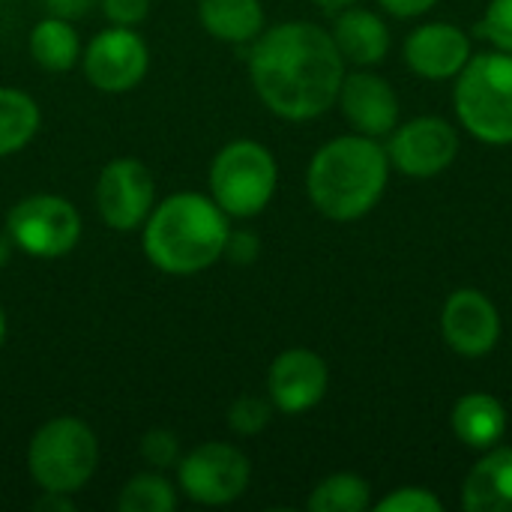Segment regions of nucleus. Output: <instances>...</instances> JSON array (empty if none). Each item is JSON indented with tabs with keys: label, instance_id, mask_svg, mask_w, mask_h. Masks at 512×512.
<instances>
[{
	"label": "nucleus",
	"instance_id": "473e14b6",
	"mask_svg": "<svg viewBox=\"0 0 512 512\" xmlns=\"http://www.w3.org/2000/svg\"><path fill=\"white\" fill-rule=\"evenodd\" d=\"M12 252H15V243H12V237L6 234V228H3V231H0V270L9 264Z\"/></svg>",
	"mask_w": 512,
	"mask_h": 512
},
{
	"label": "nucleus",
	"instance_id": "cd10ccee",
	"mask_svg": "<svg viewBox=\"0 0 512 512\" xmlns=\"http://www.w3.org/2000/svg\"><path fill=\"white\" fill-rule=\"evenodd\" d=\"M99 6L117 27H138L150 15V0H99Z\"/></svg>",
	"mask_w": 512,
	"mask_h": 512
},
{
	"label": "nucleus",
	"instance_id": "423d86ee",
	"mask_svg": "<svg viewBox=\"0 0 512 512\" xmlns=\"http://www.w3.org/2000/svg\"><path fill=\"white\" fill-rule=\"evenodd\" d=\"M207 183L210 198L231 219H252L270 207L279 186V165L261 141L240 138L213 156Z\"/></svg>",
	"mask_w": 512,
	"mask_h": 512
},
{
	"label": "nucleus",
	"instance_id": "2f4dec72",
	"mask_svg": "<svg viewBox=\"0 0 512 512\" xmlns=\"http://www.w3.org/2000/svg\"><path fill=\"white\" fill-rule=\"evenodd\" d=\"M36 510L39 512H72L75 510V501L72 495H63V492H42V498L36 501Z\"/></svg>",
	"mask_w": 512,
	"mask_h": 512
},
{
	"label": "nucleus",
	"instance_id": "f257e3e1",
	"mask_svg": "<svg viewBox=\"0 0 512 512\" xmlns=\"http://www.w3.org/2000/svg\"><path fill=\"white\" fill-rule=\"evenodd\" d=\"M249 78L267 111L291 123H306L336 105L345 57L330 30L312 21H285L252 42Z\"/></svg>",
	"mask_w": 512,
	"mask_h": 512
},
{
	"label": "nucleus",
	"instance_id": "b1692460",
	"mask_svg": "<svg viewBox=\"0 0 512 512\" xmlns=\"http://www.w3.org/2000/svg\"><path fill=\"white\" fill-rule=\"evenodd\" d=\"M273 411L276 408H273L270 396L267 399H261V396H240L228 408V429L234 435H240V438H255V435H261L270 426Z\"/></svg>",
	"mask_w": 512,
	"mask_h": 512
},
{
	"label": "nucleus",
	"instance_id": "f3484780",
	"mask_svg": "<svg viewBox=\"0 0 512 512\" xmlns=\"http://www.w3.org/2000/svg\"><path fill=\"white\" fill-rule=\"evenodd\" d=\"M462 510L512 512V447L483 450L462 483Z\"/></svg>",
	"mask_w": 512,
	"mask_h": 512
},
{
	"label": "nucleus",
	"instance_id": "7c9ffc66",
	"mask_svg": "<svg viewBox=\"0 0 512 512\" xmlns=\"http://www.w3.org/2000/svg\"><path fill=\"white\" fill-rule=\"evenodd\" d=\"M42 3H45L48 15H60V18L75 21V18H84L99 0H42Z\"/></svg>",
	"mask_w": 512,
	"mask_h": 512
},
{
	"label": "nucleus",
	"instance_id": "9d476101",
	"mask_svg": "<svg viewBox=\"0 0 512 512\" xmlns=\"http://www.w3.org/2000/svg\"><path fill=\"white\" fill-rule=\"evenodd\" d=\"M459 132L444 117H414L390 132V165L414 180H432L444 174L459 156Z\"/></svg>",
	"mask_w": 512,
	"mask_h": 512
},
{
	"label": "nucleus",
	"instance_id": "a878e982",
	"mask_svg": "<svg viewBox=\"0 0 512 512\" xmlns=\"http://www.w3.org/2000/svg\"><path fill=\"white\" fill-rule=\"evenodd\" d=\"M138 453L141 459L153 468V471H168V468H177L180 462V441L174 432L168 429H150L141 435V444H138Z\"/></svg>",
	"mask_w": 512,
	"mask_h": 512
},
{
	"label": "nucleus",
	"instance_id": "412c9836",
	"mask_svg": "<svg viewBox=\"0 0 512 512\" xmlns=\"http://www.w3.org/2000/svg\"><path fill=\"white\" fill-rule=\"evenodd\" d=\"M42 111L36 99L18 87H0V159L24 150L39 132Z\"/></svg>",
	"mask_w": 512,
	"mask_h": 512
},
{
	"label": "nucleus",
	"instance_id": "20e7f679",
	"mask_svg": "<svg viewBox=\"0 0 512 512\" xmlns=\"http://www.w3.org/2000/svg\"><path fill=\"white\" fill-rule=\"evenodd\" d=\"M453 108L459 123L483 144H512V54L483 51L471 54L456 75Z\"/></svg>",
	"mask_w": 512,
	"mask_h": 512
},
{
	"label": "nucleus",
	"instance_id": "72a5a7b5",
	"mask_svg": "<svg viewBox=\"0 0 512 512\" xmlns=\"http://www.w3.org/2000/svg\"><path fill=\"white\" fill-rule=\"evenodd\" d=\"M321 9H330V12H336V9H345V6H354L357 0H315Z\"/></svg>",
	"mask_w": 512,
	"mask_h": 512
},
{
	"label": "nucleus",
	"instance_id": "f8f14e48",
	"mask_svg": "<svg viewBox=\"0 0 512 512\" xmlns=\"http://www.w3.org/2000/svg\"><path fill=\"white\" fill-rule=\"evenodd\" d=\"M441 333L459 357L480 360L501 342V312L483 291L459 288L444 303Z\"/></svg>",
	"mask_w": 512,
	"mask_h": 512
},
{
	"label": "nucleus",
	"instance_id": "4be33fe9",
	"mask_svg": "<svg viewBox=\"0 0 512 512\" xmlns=\"http://www.w3.org/2000/svg\"><path fill=\"white\" fill-rule=\"evenodd\" d=\"M306 507L312 512H366L372 507V486L360 474H330L312 489Z\"/></svg>",
	"mask_w": 512,
	"mask_h": 512
},
{
	"label": "nucleus",
	"instance_id": "6e6552de",
	"mask_svg": "<svg viewBox=\"0 0 512 512\" xmlns=\"http://www.w3.org/2000/svg\"><path fill=\"white\" fill-rule=\"evenodd\" d=\"M252 465L246 453L225 441H204L180 456L177 489L201 507H228L246 495Z\"/></svg>",
	"mask_w": 512,
	"mask_h": 512
},
{
	"label": "nucleus",
	"instance_id": "bb28decb",
	"mask_svg": "<svg viewBox=\"0 0 512 512\" xmlns=\"http://www.w3.org/2000/svg\"><path fill=\"white\" fill-rule=\"evenodd\" d=\"M378 512H444V501L420 486H402L375 504Z\"/></svg>",
	"mask_w": 512,
	"mask_h": 512
},
{
	"label": "nucleus",
	"instance_id": "5701e85b",
	"mask_svg": "<svg viewBox=\"0 0 512 512\" xmlns=\"http://www.w3.org/2000/svg\"><path fill=\"white\" fill-rule=\"evenodd\" d=\"M180 504V489L162 471L135 474L117 495L120 512H174Z\"/></svg>",
	"mask_w": 512,
	"mask_h": 512
},
{
	"label": "nucleus",
	"instance_id": "0eeeda50",
	"mask_svg": "<svg viewBox=\"0 0 512 512\" xmlns=\"http://www.w3.org/2000/svg\"><path fill=\"white\" fill-rule=\"evenodd\" d=\"M6 234L24 255L39 261H57L78 246L81 213L63 195H27L6 213Z\"/></svg>",
	"mask_w": 512,
	"mask_h": 512
},
{
	"label": "nucleus",
	"instance_id": "a211bd4d",
	"mask_svg": "<svg viewBox=\"0 0 512 512\" xmlns=\"http://www.w3.org/2000/svg\"><path fill=\"white\" fill-rule=\"evenodd\" d=\"M456 438L471 450H492L507 435V408L492 393H465L450 414Z\"/></svg>",
	"mask_w": 512,
	"mask_h": 512
},
{
	"label": "nucleus",
	"instance_id": "2eb2a0df",
	"mask_svg": "<svg viewBox=\"0 0 512 512\" xmlns=\"http://www.w3.org/2000/svg\"><path fill=\"white\" fill-rule=\"evenodd\" d=\"M405 63L426 81H450L471 60V36L447 21H429L408 33Z\"/></svg>",
	"mask_w": 512,
	"mask_h": 512
},
{
	"label": "nucleus",
	"instance_id": "9b49d317",
	"mask_svg": "<svg viewBox=\"0 0 512 512\" xmlns=\"http://www.w3.org/2000/svg\"><path fill=\"white\" fill-rule=\"evenodd\" d=\"M156 207V183L144 162L111 159L96 177V210L111 231H138Z\"/></svg>",
	"mask_w": 512,
	"mask_h": 512
},
{
	"label": "nucleus",
	"instance_id": "7ed1b4c3",
	"mask_svg": "<svg viewBox=\"0 0 512 512\" xmlns=\"http://www.w3.org/2000/svg\"><path fill=\"white\" fill-rule=\"evenodd\" d=\"M390 156L378 138L339 135L318 147L306 171L312 207L330 222H357L378 207L390 183Z\"/></svg>",
	"mask_w": 512,
	"mask_h": 512
},
{
	"label": "nucleus",
	"instance_id": "aec40b11",
	"mask_svg": "<svg viewBox=\"0 0 512 512\" xmlns=\"http://www.w3.org/2000/svg\"><path fill=\"white\" fill-rule=\"evenodd\" d=\"M30 57L45 72H69L81 60V39L69 18L45 15L33 24L27 39Z\"/></svg>",
	"mask_w": 512,
	"mask_h": 512
},
{
	"label": "nucleus",
	"instance_id": "c756f323",
	"mask_svg": "<svg viewBox=\"0 0 512 512\" xmlns=\"http://www.w3.org/2000/svg\"><path fill=\"white\" fill-rule=\"evenodd\" d=\"M378 3H381V9H387L396 18H420L438 6V0H378Z\"/></svg>",
	"mask_w": 512,
	"mask_h": 512
},
{
	"label": "nucleus",
	"instance_id": "f03ea898",
	"mask_svg": "<svg viewBox=\"0 0 512 512\" xmlns=\"http://www.w3.org/2000/svg\"><path fill=\"white\" fill-rule=\"evenodd\" d=\"M141 228L144 255L156 270L195 276L225 255L231 216L204 192H174L156 201Z\"/></svg>",
	"mask_w": 512,
	"mask_h": 512
},
{
	"label": "nucleus",
	"instance_id": "4468645a",
	"mask_svg": "<svg viewBox=\"0 0 512 512\" xmlns=\"http://www.w3.org/2000/svg\"><path fill=\"white\" fill-rule=\"evenodd\" d=\"M336 105L360 135L384 138L399 126V96L393 84L372 69L345 72Z\"/></svg>",
	"mask_w": 512,
	"mask_h": 512
},
{
	"label": "nucleus",
	"instance_id": "1a4fd4ad",
	"mask_svg": "<svg viewBox=\"0 0 512 512\" xmlns=\"http://www.w3.org/2000/svg\"><path fill=\"white\" fill-rule=\"evenodd\" d=\"M84 78L102 93L135 90L150 69V48L135 27H105L81 51Z\"/></svg>",
	"mask_w": 512,
	"mask_h": 512
},
{
	"label": "nucleus",
	"instance_id": "c85d7f7f",
	"mask_svg": "<svg viewBox=\"0 0 512 512\" xmlns=\"http://www.w3.org/2000/svg\"><path fill=\"white\" fill-rule=\"evenodd\" d=\"M258 255H261V240H258L255 231L240 228V231H231L228 234V243H225V255L222 258H228L231 264L246 267V264H255Z\"/></svg>",
	"mask_w": 512,
	"mask_h": 512
},
{
	"label": "nucleus",
	"instance_id": "6ab92c4d",
	"mask_svg": "<svg viewBox=\"0 0 512 512\" xmlns=\"http://www.w3.org/2000/svg\"><path fill=\"white\" fill-rule=\"evenodd\" d=\"M201 27L228 45H252L264 33L261 0H198Z\"/></svg>",
	"mask_w": 512,
	"mask_h": 512
},
{
	"label": "nucleus",
	"instance_id": "dca6fc26",
	"mask_svg": "<svg viewBox=\"0 0 512 512\" xmlns=\"http://www.w3.org/2000/svg\"><path fill=\"white\" fill-rule=\"evenodd\" d=\"M330 36L345 63H354L360 69L378 66L390 54V27L372 9L345 6L333 21Z\"/></svg>",
	"mask_w": 512,
	"mask_h": 512
},
{
	"label": "nucleus",
	"instance_id": "ddd939ff",
	"mask_svg": "<svg viewBox=\"0 0 512 512\" xmlns=\"http://www.w3.org/2000/svg\"><path fill=\"white\" fill-rule=\"evenodd\" d=\"M330 387V369L321 354L309 348L282 351L267 372V396L276 411L294 417L324 402Z\"/></svg>",
	"mask_w": 512,
	"mask_h": 512
},
{
	"label": "nucleus",
	"instance_id": "f704fd0d",
	"mask_svg": "<svg viewBox=\"0 0 512 512\" xmlns=\"http://www.w3.org/2000/svg\"><path fill=\"white\" fill-rule=\"evenodd\" d=\"M6 333H9V324H6V312L0 309V348L6 345Z\"/></svg>",
	"mask_w": 512,
	"mask_h": 512
},
{
	"label": "nucleus",
	"instance_id": "393cba45",
	"mask_svg": "<svg viewBox=\"0 0 512 512\" xmlns=\"http://www.w3.org/2000/svg\"><path fill=\"white\" fill-rule=\"evenodd\" d=\"M474 33L492 42L498 51L512 54V0H489L483 18L477 21Z\"/></svg>",
	"mask_w": 512,
	"mask_h": 512
},
{
	"label": "nucleus",
	"instance_id": "39448f33",
	"mask_svg": "<svg viewBox=\"0 0 512 512\" xmlns=\"http://www.w3.org/2000/svg\"><path fill=\"white\" fill-rule=\"evenodd\" d=\"M99 468L96 432L78 417L42 423L27 444V471L42 492H81Z\"/></svg>",
	"mask_w": 512,
	"mask_h": 512
}]
</instances>
